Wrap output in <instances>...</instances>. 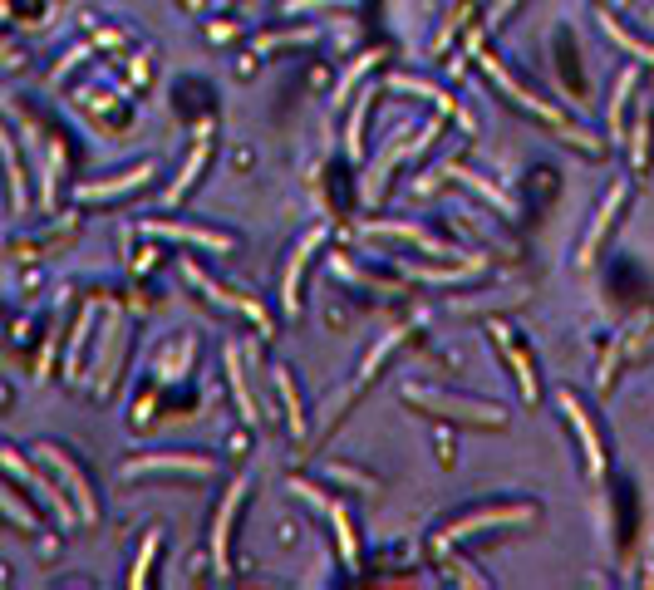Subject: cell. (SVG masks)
Returning <instances> with one entry per match:
<instances>
[{
    "label": "cell",
    "mask_w": 654,
    "mask_h": 590,
    "mask_svg": "<svg viewBox=\"0 0 654 590\" xmlns=\"http://www.w3.org/2000/svg\"><path fill=\"white\" fill-rule=\"evenodd\" d=\"M477 64H482V74H487V79H492V84H497V89H502V94H507L512 104H517V109L536 114L541 123H546V128H556V133H561L566 143H576V148H586V153H600V138H591V133H586L581 123H571V118L561 114L556 104H546V99H536L532 89H522V84H517V79H512V74H507L502 64H497V55H487L482 45H477Z\"/></svg>",
    "instance_id": "1"
},
{
    "label": "cell",
    "mask_w": 654,
    "mask_h": 590,
    "mask_svg": "<svg viewBox=\"0 0 654 590\" xmlns=\"http://www.w3.org/2000/svg\"><path fill=\"white\" fill-rule=\"evenodd\" d=\"M404 399L428 418L443 423H463V428H502L507 409L502 404H482V399H463V394H443V389H423V384H404Z\"/></svg>",
    "instance_id": "2"
},
{
    "label": "cell",
    "mask_w": 654,
    "mask_h": 590,
    "mask_svg": "<svg viewBox=\"0 0 654 590\" xmlns=\"http://www.w3.org/2000/svg\"><path fill=\"white\" fill-rule=\"evenodd\" d=\"M522 522H536L532 502H512V507H482V512H468L458 522H448V531H438V551H448L453 541H468L487 527H522Z\"/></svg>",
    "instance_id": "3"
},
{
    "label": "cell",
    "mask_w": 654,
    "mask_h": 590,
    "mask_svg": "<svg viewBox=\"0 0 654 590\" xmlns=\"http://www.w3.org/2000/svg\"><path fill=\"white\" fill-rule=\"evenodd\" d=\"M487 340H492V350L507 359V369H512V379H517V389H522V399L527 404H536L541 399V379H536V364H532V354L517 345V330H507V325H487Z\"/></svg>",
    "instance_id": "4"
},
{
    "label": "cell",
    "mask_w": 654,
    "mask_h": 590,
    "mask_svg": "<svg viewBox=\"0 0 654 590\" xmlns=\"http://www.w3.org/2000/svg\"><path fill=\"white\" fill-rule=\"evenodd\" d=\"M241 497H246V472L227 482V492H222V507H217V517H212V566H217L222 576L232 571V527H237Z\"/></svg>",
    "instance_id": "5"
},
{
    "label": "cell",
    "mask_w": 654,
    "mask_h": 590,
    "mask_svg": "<svg viewBox=\"0 0 654 590\" xmlns=\"http://www.w3.org/2000/svg\"><path fill=\"white\" fill-rule=\"evenodd\" d=\"M291 492L305 497L310 507H320L330 522H335V536H340V551H345V566L355 571L359 566V541H355V527H350V512L335 502V497H325V487H315V482H305V477H291Z\"/></svg>",
    "instance_id": "6"
},
{
    "label": "cell",
    "mask_w": 654,
    "mask_h": 590,
    "mask_svg": "<svg viewBox=\"0 0 654 590\" xmlns=\"http://www.w3.org/2000/svg\"><path fill=\"white\" fill-rule=\"evenodd\" d=\"M556 404H561L566 423H571V428H576V438H581V453H586V468H591V477H605V443H600V428H595L591 409H586L571 389H561V394H556Z\"/></svg>",
    "instance_id": "7"
},
{
    "label": "cell",
    "mask_w": 654,
    "mask_h": 590,
    "mask_svg": "<svg viewBox=\"0 0 654 590\" xmlns=\"http://www.w3.org/2000/svg\"><path fill=\"white\" fill-rule=\"evenodd\" d=\"M35 453H40V458H45L50 468L60 472V482L69 487V497H74V512H79L84 522H94V517H99V502H94V492H89V477L79 472V463H74V458L64 453L60 443H40Z\"/></svg>",
    "instance_id": "8"
},
{
    "label": "cell",
    "mask_w": 654,
    "mask_h": 590,
    "mask_svg": "<svg viewBox=\"0 0 654 590\" xmlns=\"http://www.w3.org/2000/svg\"><path fill=\"white\" fill-rule=\"evenodd\" d=\"M182 271H187V281H192L197 291H207L212 300H217V305H222V310H237V315H246V320H251V325L261 330V335H271V315H266V305H256L251 295H241V291H227V286H217V281H212L207 271H197L192 261H187Z\"/></svg>",
    "instance_id": "9"
},
{
    "label": "cell",
    "mask_w": 654,
    "mask_h": 590,
    "mask_svg": "<svg viewBox=\"0 0 654 590\" xmlns=\"http://www.w3.org/2000/svg\"><path fill=\"white\" fill-rule=\"evenodd\" d=\"M625 202H630V182H615V187L605 192L600 212H595V222H591V232H586V241H581V251H576V266H591L595 256H600V241H605V236H610V227L620 222Z\"/></svg>",
    "instance_id": "10"
},
{
    "label": "cell",
    "mask_w": 654,
    "mask_h": 590,
    "mask_svg": "<svg viewBox=\"0 0 654 590\" xmlns=\"http://www.w3.org/2000/svg\"><path fill=\"white\" fill-rule=\"evenodd\" d=\"M404 158H414V133H409V128H399V133L384 143V153L374 158V168H369V177H364V202H369V207L389 192V173H394Z\"/></svg>",
    "instance_id": "11"
},
{
    "label": "cell",
    "mask_w": 654,
    "mask_h": 590,
    "mask_svg": "<svg viewBox=\"0 0 654 590\" xmlns=\"http://www.w3.org/2000/svg\"><path fill=\"white\" fill-rule=\"evenodd\" d=\"M119 350H123V310L104 315V335H99V359H94V394H114V369H119Z\"/></svg>",
    "instance_id": "12"
},
{
    "label": "cell",
    "mask_w": 654,
    "mask_h": 590,
    "mask_svg": "<svg viewBox=\"0 0 654 590\" xmlns=\"http://www.w3.org/2000/svg\"><path fill=\"white\" fill-rule=\"evenodd\" d=\"M320 246H325V227L300 236V246L291 251V261H286V276H281V310H286V315H300V276H305V266H310V256H315Z\"/></svg>",
    "instance_id": "13"
},
{
    "label": "cell",
    "mask_w": 654,
    "mask_h": 590,
    "mask_svg": "<svg viewBox=\"0 0 654 590\" xmlns=\"http://www.w3.org/2000/svg\"><path fill=\"white\" fill-rule=\"evenodd\" d=\"M143 472H197V477H212L217 463L207 453H143V458L123 463V477H143Z\"/></svg>",
    "instance_id": "14"
},
{
    "label": "cell",
    "mask_w": 654,
    "mask_h": 590,
    "mask_svg": "<svg viewBox=\"0 0 654 590\" xmlns=\"http://www.w3.org/2000/svg\"><path fill=\"white\" fill-rule=\"evenodd\" d=\"M0 468L10 472V477H20V482H30V487H35V492H40V497H45V502L55 507V517H60L64 527H69V522L79 517V512H74V507L64 502V492H60V487H55V482H45V477H40L35 468H25V458H15L10 448H0Z\"/></svg>",
    "instance_id": "15"
},
{
    "label": "cell",
    "mask_w": 654,
    "mask_h": 590,
    "mask_svg": "<svg viewBox=\"0 0 654 590\" xmlns=\"http://www.w3.org/2000/svg\"><path fill=\"white\" fill-rule=\"evenodd\" d=\"M148 236H168V241H192L202 251H237V236L227 232H207V227H192V222H143Z\"/></svg>",
    "instance_id": "16"
},
{
    "label": "cell",
    "mask_w": 654,
    "mask_h": 590,
    "mask_svg": "<svg viewBox=\"0 0 654 590\" xmlns=\"http://www.w3.org/2000/svg\"><path fill=\"white\" fill-rule=\"evenodd\" d=\"M153 177V163H133V168H123V173L104 177V182H84L79 187V202H99V197H119V192H133V187H143Z\"/></svg>",
    "instance_id": "17"
},
{
    "label": "cell",
    "mask_w": 654,
    "mask_h": 590,
    "mask_svg": "<svg viewBox=\"0 0 654 590\" xmlns=\"http://www.w3.org/2000/svg\"><path fill=\"white\" fill-rule=\"evenodd\" d=\"M369 232H389V236H399V241H409V246H418V251H428V256H443V261H463V251H458V246H448V241L428 236L423 227H414V222H374Z\"/></svg>",
    "instance_id": "18"
},
{
    "label": "cell",
    "mask_w": 654,
    "mask_h": 590,
    "mask_svg": "<svg viewBox=\"0 0 654 590\" xmlns=\"http://www.w3.org/2000/svg\"><path fill=\"white\" fill-rule=\"evenodd\" d=\"M207 158H212V128H197V138H192V153H187V163H182L178 182L168 187V202H182V197L197 187V173L207 168Z\"/></svg>",
    "instance_id": "19"
},
{
    "label": "cell",
    "mask_w": 654,
    "mask_h": 590,
    "mask_svg": "<svg viewBox=\"0 0 654 590\" xmlns=\"http://www.w3.org/2000/svg\"><path fill=\"white\" fill-rule=\"evenodd\" d=\"M635 89H640V69H620L615 89H610V143H625V109H630Z\"/></svg>",
    "instance_id": "20"
},
{
    "label": "cell",
    "mask_w": 654,
    "mask_h": 590,
    "mask_svg": "<svg viewBox=\"0 0 654 590\" xmlns=\"http://www.w3.org/2000/svg\"><path fill=\"white\" fill-rule=\"evenodd\" d=\"M227 379H232V394H237V409H241V423H261V409H256V399H251V379H246V369H241V350L237 345H227Z\"/></svg>",
    "instance_id": "21"
},
{
    "label": "cell",
    "mask_w": 654,
    "mask_h": 590,
    "mask_svg": "<svg viewBox=\"0 0 654 590\" xmlns=\"http://www.w3.org/2000/svg\"><path fill=\"white\" fill-rule=\"evenodd\" d=\"M654 133V114L650 109H640V118H635V133H630V168H635V177H645V168H650V138Z\"/></svg>",
    "instance_id": "22"
},
{
    "label": "cell",
    "mask_w": 654,
    "mask_h": 590,
    "mask_svg": "<svg viewBox=\"0 0 654 590\" xmlns=\"http://www.w3.org/2000/svg\"><path fill=\"white\" fill-rule=\"evenodd\" d=\"M595 20H600V30H605V35H610L615 45H625V50H630V55H635V59H645V64H654V45H645V40H635V35H630V30H625V25H620V20H615L610 10H600Z\"/></svg>",
    "instance_id": "23"
},
{
    "label": "cell",
    "mask_w": 654,
    "mask_h": 590,
    "mask_svg": "<svg viewBox=\"0 0 654 590\" xmlns=\"http://www.w3.org/2000/svg\"><path fill=\"white\" fill-rule=\"evenodd\" d=\"M394 89H404V94H418V99L438 104V114H458V118H463L458 99H448L443 89H433V84H423V79H409V74H399V79H394ZM463 123H468V118H463Z\"/></svg>",
    "instance_id": "24"
},
{
    "label": "cell",
    "mask_w": 654,
    "mask_h": 590,
    "mask_svg": "<svg viewBox=\"0 0 654 590\" xmlns=\"http://www.w3.org/2000/svg\"><path fill=\"white\" fill-rule=\"evenodd\" d=\"M473 10H477V0H458V5H453V15H448V20H443V30L433 35V55H443V50H448V45L468 30V15H473Z\"/></svg>",
    "instance_id": "25"
},
{
    "label": "cell",
    "mask_w": 654,
    "mask_h": 590,
    "mask_svg": "<svg viewBox=\"0 0 654 590\" xmlns=\"http://www.w3.org/2000/svg\"><path fill=\"white\" fill-rule=\"evenodd\" d=\"M89 330H94V310H79V320H74V335H69V354H64V374H69V379H74V374H79V364H84Z\"/></svg>",
    "instance_id": "26"
},
{
    "label": "cell",
    "mask_w": 654,
    "mask_h": 590,
    "mask_svg": "<svg viewBox=\"0 0 654 590\" xmlns=\"http://www.w3.org/2000/svg\"><path fill=\"white\" fill-rule=\"evenodd\" d=\"M0 163L10 173V202H15V212H25V173H20V158H15V143H10L5 128H0Z\"/></svg>",
    "instance_id": "27"
},
{
    "label": "cell",
    "mask_w": 654,
    "mask_h": 590,
    "mask_svg": "<svg viewBox=\"0 0 654 590\" xmlns=\"http://www.w3.org/2000/svg\"><path fill=\"white\" fill-rule=\"evenodd\" d=\"M192 354H197V340H192V335H182L178 345H168L163 359H158V379H178V374H187Z\"/></svg>",
    "instance_id": "28"
},
{
    "label": "cell",
    "mask_w": 654,
    "mask_h": 590,
    "mask_svg": "<svg viewBox=\"0 0 654 590\" xmlns=\"http://www.w3.org/2000/svg\"><path fill=\"white\" fill-rule=\"evenodd\" d=\"M276 389H281V404L291 413V433H305V409H300V394H296V379H291V369H276Z\"/></svg>",
    "instance_id": "29"
},
{
    "label": "cell",
    "mask_w": 654,
    "mask_h": 590,
    "mask_svg": "<svg viewBox=\"0 0 654 590\" xmlns=\"http://www.w3.org/2000/svg\"><path fill=\"white\" fill-rule=\"evenodd\" d=\"M374 99H379V94L364 89L359 104H355V114H350V123H345V148H350L355 158H359V148H364V118H369V104H374Z\"/></svg>",
    "instance_id": "30"
},
{
    "label": "cell",
    "mask_w": 654,
    "mask_h": 590,
    "mask_svg": "<svg viewBox=\"0 0 654 590\" xmlns=\"http://www.w3.org/2000/svg\"><path fill=\"white\" fill-rule=\"evenodd\" d=\"M330 271H335V276H345V281H355V286H369V291H379V295H399V286H389V281H379V276H364V271H355L345 256H335V261H330Z\"/></svg>",
    "instance_id": "31"
},
{
    "label": "cell",
    "mask_w": 654,
    "mask_h": 590,
    "mask_svg": "<svg viewBox=\"0 0 654 590\" xmlns=\"http://www.w3.org/2000/svg\"><path fill=\"white\" fill-rule=\"evenodd\" d=\"M158 541H163V531H148L143 536V551H138V561H133V586H148V576H153V556H158Z\"/></svg>",
    "instance_id": "32"
},
{
    "label": "cell",
    "mask_w": 654,
    "mask_h": 590,
    "mask_svg": "<svg viewBox=\"0 0 654 590\" xmlns=\"http://www.w3.org/2000/svg\"><path fill=\"white\" fill-rule=\"evenodd\" d=\"M320 30L315 25H300V30H281V35H261L256 40V50H281V45H305V40H315Z\"/></svg>",
    "instance_id": "33"
},
{
    "label": "cell",
    "mask_w": 654,
    "mask_h": 590,
    "mask_svg": "<svg viewBox=\"0 0 654 590\" xmlns=\"http://www.w3.org/2000/svg\"><path fill=\"white\" fill-rule=\"evenodd\" d=\"M374 59H379V55H359L355 64H350V74H345V79H340V89H335V104H350L355 84L364 79V74H369V69H374Z\"/></svg>",
    "instance_id": "34"
},
{
    "label": "cell",
    "mask_w": 654,
    "mask_h": 590,
    "mask_svg": "<svg viewBox=\"0 0 654 590\" xmlns=\"http://www.w3.org/2000/svg\"><path fill=\"white\" fill-rule=\"evenodd\" d=\"M0 512H5L10 522H20V527H25V531H35V527H40V522H35V512H30V507H25L20 497H10L5 487H0Z\"/></svg>",
    "instance_id": "35"
},
{
    "label": "cell",
    "mask_w": 654,
    "mask_h": 590,
    "mask_svg": "<svg viewBox=\"0 0 654 590\" xmlns=\"http://www.w3.org/2000/svg\"><path fill=\"white\" fill-rule=\"evenodd\" d=\"M399 340H404V330H394V335H384V340H379V345H374V350H369V359H364V364H359V379H369V374H374V369H379V359H384V354L394 350V345H399Z\"/></svg>",
    "instance_id": "36"
},
{
    "label": "cell",
    "mask_w": 654,
    "mask_h": 590,
    "mask_svg": "<svg viewBox=\"0 0 654 590\" xmlns=\"http://www.w3.org/2000/svg\"><path fill=\"white\" fill-rule=\"evenodd\" d=\"M325 472H330L335 482H350V487H359V492H369V487H374V477H369V472H355V468H325Z\"/></svg>",
    "instance_id": "37"
},
{
    "label": "cell",
    "mask_w": 654,
    "mask_h": 590,
    "mask_svg": "<svg viewBox=\"0 0 654 590\" xmlns=\"http://www.w3.org/2000/svg\"><path fill=\"white\" fill-rule=\"evenodd\" d=\"M330 5H355V0H286L281 10H286V15H300V10H330Z\"/></svg>",
    "instance_id": "38"
},
{
    "label": "cell",
    "mask_w": 654,
    "mask_h": 590,
    "mask_svg": "<svg viewBox=\"0 0 654 590\" xmlns=\"http://www.w3.org/2000/svg\"><path fill=\"white\" fill-rule=\"evenodd\" d=\"M512 10H517V0H497V5H492V10L482 15V25H487V30H497V25H502V20H507Z\"/></svg>",
    "instance_id": "39"
},
{
    "label": "cell",
    "mask_w": 654,
    "mask_h": 590,
    "mask_svg": "<svg viewBox=\"0 0 654 590\" xmlns=\"http://www.w3.org/2000/svg\"><path fill=\"white\" fill-rule=\"evenodd\" d=\"M453 576H463L468 586H487V581L477 576V571H473V566H468V561H453Z\"/></svg>",
    "instance_id": "40"
}]
</instances>
